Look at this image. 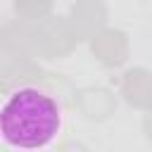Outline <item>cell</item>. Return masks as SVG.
<instances>
[{
	"mask_svg": "<svg viewBox=\"0 0 152 152\" xmlns=\"http://www.w3.org/2000/svg\"><path fill=\"white\" fill-rule=\"evenodd\" d=\"M64 126L62 109L52 95L24 86L0 104V140L14 150L50 147Z\"/></svg>",
	"mask_w": 152,
	"mask_h": 152,
	"instance_id": "obj_1",
	"label": "cell"
}]
</instances>
